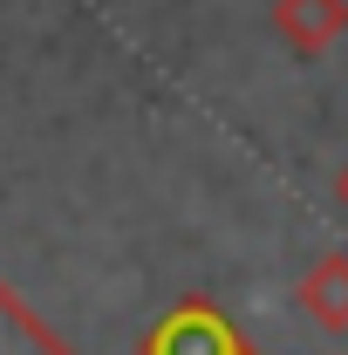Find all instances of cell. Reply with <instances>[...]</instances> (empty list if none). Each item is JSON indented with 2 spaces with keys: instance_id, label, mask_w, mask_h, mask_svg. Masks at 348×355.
<instances>
[{
  "instance_id": "6da1fadb",
  "label": "cell",
  "mask_w": 348,
  "mask_h": 355,
  "mask_svg": "<svg viewBox=\"0 0 348 355\" xmlns=\"http://www.w3.org/2000/svg\"><path fill=\"white\" fill-rule=\"evenodd\" d=\"M150 355H253V349H239V335L225 328L218 308L191 301V308L164 314V328L150 335Z\"/></svg>"
},
{
  "instance_id": "7a4b0ae2",
  "label": "cell",
  "mask_w": 348,
  "mask_h": 355,
  "mask_svg": "<svg viewBox=\"0 0 348 355\" xmlns=\"http://www.w3.org/2000/svg\"><path fill=\"white\" fill-rule=\"evenodd\" d=\"M0 355H62V349H55L42 328H35L28 314H21L7 294H0Z\"/></svg>"
}]
</instances>
